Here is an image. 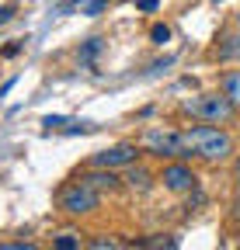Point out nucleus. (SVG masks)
<instances>
[{
    "label": "nucleus",
    "mask_w": 240,
    "mask_h": 250,
    "mask_svg": "<svg viewBox=\"0 0 240 250\" xmlns=\"http://www.w3.org/2000/svg\"><path fill=\"white\" fill-rule=\"evenodd\" d=\"M14 18V4H4V7H0V24H7Z\"/></svg>",
    "instance_id": "obj_17"
},
{
    "label": "nucleus",
    "mask_w": 240,
    "mask_h": 250,
    "mask_svg": "<svg viewBox=\"0 0 240 250\" xmlns=\"http://www.w3.org/2000/svg\"><path fill=\"white\" fill-rule=\"evenodd\" d=\"M80 184H87V188H94L98 195H111V191H118L122 188V177H118L115 170H108V167H91V170H84L80 177H77Z\"/></svg>",
    "instance_id": "obj_7"
},
{
    "label": "nucleus",
    "mask_w": 240,
    "mask_h": 250,
    "mask_svg": "<svg viewBox=\"0 0 240 250\" xmlns=\"http://www.w3.org/2000/svg\"><path fill=\"white\" fill-rule=\"evenodd\" d=\"M181 111L192 115L195 122H205V125H230L240 108L226 98L223 90H213V94H195V98H185L181 101Z\"/></svg>",
    "instance_id": "obj_2"
},
{
    "label": "nucleus",
    "mask_w": 240,
    "mask_h": 250,
    "mask_svg": "<svg viewBox=\"0 0 240 250\" xmlns=\"http://www.w3.org/2000/svg\"><path fill=\"white\" fill-rule=\"evenodd\" d=\"M216 59H219V62H233V59H240V31H237V35H223V39H219V45H216Z\"/></svg>",
    "instance_id": "obj_9"
},
{
    "label": "nucleus",
    "mask_w": 240,
    "mask_h": 250,
    "mask_svg": "<svg viewBox=\"0 0 240 250\" xmlns=\"http://www.w3.org/2000/svg\"><path fill=\"white\" fill-rule=\"evenodd\" d=\"M42 125H45V129H63L66 118H63V115H45V118H42Z\"/></svg>",
    "instance_id": "obj_15"
},
{
    "label": "nucleus",
    "mask_w": 240,
    "mask_h": 250,
    "mask_svg": "<svg viewBox=\"0 0 240 250\" xmlns=\"http://www.w3.org/2000/svg\"><path fill=\"white\" fill-rule=\"evenodd\" d=\"M160 181H164L167 191H174V195H188V191H195L198 174L192 170L188 160H167L164 170H160Z\"/></svg>",
    "instance_id": "obj_5"
},
{
    "label": "nucleus",
    "mask_w": 240,
    "mask_h": 250,
    "mask_svg": "<svg viewBox=\"0 0 240 250\" xmlns=\"http://www.w3.org/2000/svg\"><path fill=\"white\" fill-rule=\"evenodd\" d=\"M213 4H223V0H213Z\"/></svg>",
    "instance_id": "obj_20"
},
{
    "label": "nucleus",
    "mask_w": 240,
    "mask_h": 250,
    "mask_svg": "<svg viewBox=\"0 0 240 250\" xmlns=\"http://www.w3.org/2000/svg\"><path fill=\"white\" fill-rule=\"evenodd\" d=\"M219 90L226 94V98L240 108V70H226V73H219Z\"/></svg>",
    "instance_id": "obj_10"
},
{
    "label": "nucleus",
    "mask_w": 240,
    "mask_h": 250,
    "mask_svg": "<svg viewBox=\"0 0 240 250\" xmlns=\"http://www.w3.org/2000/svg\"><path fill=\"white\" fill-rule=\"evenodd\" d=\"M98 52H101V39H91V42H87V45L80 49V62H84V66H91Z\"/></svg>",
    "instance_id": "obj_12"
},
{
    "label": "nucleus",
    "mask_w": 240,
    "mask_h": 250,
    "mask_svg": "<svg viewBox=\"0 0 240 250\" xmlns=\"http://www.w3.org/2000/svg\"><path fill=\"white\" fill-rule=\"evenodd\" d=\"M143 153L157 160H188L181 129H146L143 132Z\"/></svg>",
    "instance_id": "obj_3"
},
{
    "label": "nucleus",
    "mask_w": 240,
    "mask_h": 250,
    "mask_svg": "<svg viewBox=\"0 0 240 250\" xmlns=\"http://www.w3.org/2000/svg\"><path fill=\"white\" fill-rule=\"evenodd\" d=\"M122 184H129L132 191H146V188L153 184V174H150L143 164H132V167H126V177H122Z\"/></svg>",
    "instance_id": "obj_8"
},
{
    "label": "nucleus",
    "mask_w": 240,
    "mask_h": 250,
    "mask_svg": "<svg viewBox=\"0 0 240 250\" xmlns=\"http://www.w3.org/2000/svg\"><path fill=\"white\" fill-rule=\"evenodd\" d=\"M56 205H59V212H66V215H91V212L101 208V195L94 191V188L73 181V184H63V188H59Z\"/></svg>",
    "instance_id": "obj_4"
},
{
    "label": "nucleus",
    "mask_w": 240,
    "mask_h": 250,
    "mask_svg": "<svg viewBox=\"0 0 240 250\" xmlns=\"http://www.w3.org/2000/svg\"><path fill=\"white\" fill-rule=\"evenodd\" d=\"M237 31H240V11H237Z\"/></svg>",
    "instance_id": "obj_19"
},
{
    "label": "nucleus",
    "mask_w": 240,
    "mask_h": 250,
    "mask_svg": "<svg viewBox=\"0 0 240 250\" xmlns=\"http://www.w3.org/2000/svg\"><path fill=\"white\" fill-rule=\"evenodd\" d=\"M0 250H39V243H32V240H7V243H0Z\"/></svg>",
    "instance_id": "obj_13"
},
{
    "label": "nucleus",
    "mask_w": 240,
    "mask_h": 250,
    "mask_svg": "<svg viewBox=\"0 0 240 250\" xmlns=\"http://www.w3.org/2000/svg\"><path fill=\"white\" fill-rule=\"evenodd\" d=\"M136 7H139V11H157L160 0H136Z\"/></svg>",
    "instance_id": "obj_18"
},
{
    "label": "nucleus",
    "mask_w": 240,
    "mask_h": 250,
    "mask_svg": "<svg viewBox=\"0 0 240 250\" xmlns=\"http://www.w3.org/2000/svg\"><path fill=\"white\" fill-rule=\"evenodd\" d=\"M52 250H80V236H73V233H59V236L52 240Z\"/></svg>",
    "instance_id": "obj_11"
},
{
    "label": "nucleus",
    "mask_w": 240,
    "mask_h": 250,
    "mask_svg": "<svg viewBox=\"0 0 240 250\" xmlns=\"http://www.w3.org/2000/svg\"><path fill=\"white\" fill-rule=\"evenodd\" d=\"M108 4H111V0H91V4H87V11H84V14H91V18H94V14H101V11H105Z\"/></svg>",
    "instance_id": "obj_16"
},
{
    "label": "nucleus",
    "mask_w": 240,
    "mask_h": 250,
    "mask_svg": "<svg viewBox=\"0 0 240 250\" xmlns=\"http://www.w3.org/2000/svg\"><path fill=\"white\" fill-rule=\"evenodd\" d=\"M139 153H143V146H136V143H118V146H111V149H101V153H94V156H91V167L126 170V167L139 164Z\"/></svg>",
    "instance_id": "obj_6"
},
{
    "label": "nucleus",
    "mask_w": 240,
    "mask_h": 250,
    "mask_svg": "<svg viewBox=\"0 0 240 250\" xmlns=\"http://www.w3.org/2000/svg\"><path fill=\"white\" fill-rule=\"evenodd\" d=\"M181 139H185L188 160L195 156V160H205V164H223V160H230L233 149H237L230 129H223V125H205V122L181 129Z\"/></svg>",
    "instance_id": "obj_1"
},
{
    "label": "nucleus",
    "mask_w": 240,
    "mask_h": 250,
    "mask_svg": "<svg viewBox=\"0 0 240 250\" xmlns=\"http://www.w3.org/2000/svg\"><path fill=\"white\" fill-rule=\"evenodd\" d=\"M150 39H153L157 45H164V42L171 39V28H167V24H153V28H150Z\"/></svg>",
    "instance_id": "obj_14"
}]
</instances>
